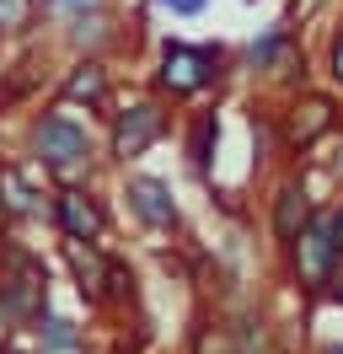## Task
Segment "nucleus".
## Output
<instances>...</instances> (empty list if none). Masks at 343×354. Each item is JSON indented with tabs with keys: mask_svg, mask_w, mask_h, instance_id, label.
<instances>
[{
	"mask_svg": "<svg viewBox=\"0 0 343 354\" xmlns=\"http://www.w3.org/2000/svg\"><path fill=\"white\" fill-rule=\"evenodd\" d=\"M220 75H225V54H220V48L183 44V38H167V44H161L156 86L167 91V97H198V91H210Z\"/></svg>",
	"mask_w": 343,
	"mask_h": 354,
	"instance_id": "obj_1",
	"label": "nucleus"
},
{
	"mask_svg": "<svg viewBox=\"0 0 343 354\" xmlns=\"http://www.w3.org/2000/svg\"><path fill=\"white\" fill-rule=\"evenodd\" d=\"M27 140H33V156L43 167H54V172H75V167L91 161V134L75 118H64V113H38Z\"/></svg>",
	"mask_w": 343,
	"mask_h": 354,
	"instance_id": "obj_2",
	"label": "nucleus"
},
{
	"mask_svg": "<svg viewBox=\"0 0 343 354\" xmlns=\"http://www.w3.org/2000/svg\"><path fill=\"white\" fill-rule=\"evenodd\" d=\"M70 268H75V285L86 301H102L107 295V263L91 252V242H70Z\"/></svg>",
	"mask_w": 343,
	"mask_h": 354,
	"instance_id": "obj_10",
	"label": "nucleus"
},
{
	"mask_svg": "<svg viewBox=\"0 0 343 354\" xmlns=\"http://www.w3.org/2000/svg\"><path fill=\"white\" fill-rule=\"evenodd\" d=\"M247 6H257V0H247Z\"/></svg>",
	"mask_w": 343,
	"mask_h": 354,
	"instance_id": "obj_24",
	"label": "nucleus"
},
{
	"mask_svg": "<svg viewBox=\"0 0 343 354\" xmlns=\"http://www.w3.org/2000/svg\"><path fill=\"white\" fill-rule=\"evenodd\" d=\"M0 221H6V199H0Z\"/></svg>",
	"mask_w": 343,
	"mask_h": 354,
	"instance_id": "obj_22",
	"label": "nucleus"
},
{
	"mask_svg": "<svg viewBox=\"0 0 343 354\" xmlns=\"http://www.w3.org/2000/svg\"><path fill=\"white\" fill-rule=\"evenodd\" d=\"M306 225H311V204H306V194H300L295 183H284L274 194V236L279 242H295Z\"/></svg>",
	"mask_w": 343,
	"mask_h": 354,
	"instance_id": "obj_9",
	"label": "nucleus"
},
{
	"mask_svg": "<svg viewBox=\"0 0 343 354\" xmlns=\"http://www.w3.org/2000/svg\"><path fill=\"white\" fill-rule=\"evenodd\" d=\"M322 290H327L333 301H343V252L333 258V268H327V285H322Z\"/></svg>",
	"mask_w": 343,
	"mask_h": 354,
	"instance_id": "obj_20",
	"label": "nucleus"
},
{
	"mask_svg": "<svg viewBox=\"0 0 343 354\" xmlns=\"http://www.w3.org/2000/svg\"><path fill=\"white\" fill-rule=\"evenodd\" d=\"M161 134H167V108H161L156 97H140V102H129L124 113H113L107 151H113V161H134V156H145Z\"/></svg>",
	"mask_w": 343,
	"mask_h": 354,
	"instance_id": "obj_3",
	"label": "nucleus"
},
{
	"mask_svg": "<svg viewBox=\"0 0 343 354\" xmlns=\"http://www.w3.org/2000/svg\"><path fill=\"white\" fill-rule=\"evenodd\" d=\"M0 354H6V349H0Z\"/></svg>",
	"mask_w": 343,
	"mask_h": 354,
	"instance_id": "obj_25",
	"label": "nucleus"
},
{
	"mask_svg": "<svg viewBox=\"0 0 343 354\" xmlns=\"http://www.w3.org/2000/svg\"><path fill=\"white\" fill-rule=\"evenodd\" d=\"M327 75L343 86V22L333 27V38H327Z\"/></svg>",
	"mask_w": 343,
	"mask_h": 354,
	"instance_id": "obj_18",
	"label": "nucleus"
},
{
	"mask_svg": "<svg viewBox=\"0 0 343 354\" xmlns=\"http://www.w3.org/2000/svg\"><path fill=\"white\" fill-rule=\"evenodd\" d=\"M107 0H38L43 17H59V22H70V17H86V11H102Z\"/></svg>",
	"mask_w": 343,
	"mask_h": 354,
	"instance_id": "obj_16",
	"label": "nucleus"
},
{
	"mask_svg": "<svg viewBox=\"0 0 343 354\" xmlns=\"http://www.w3.org/2000/svg\"><path fill=\"white\" fill-rule=\"evenodd\" d=\"M33 333H38V344H43V354H81V328L75 322H64V317H33Z\"/></svg>",
	"mask_w": 343,
	"mask_h": 354,
	"instance_id": "obj_12",
	"label": "nucleus"
},
{
	"mask_svg": "<svg viewBox=\"0 0 343 354\" xmlns=\"http://www.w3.org/2000/svg\"><path fill=\"white\" fill-rule=\"evenodd\" d=\"M333 258H338V247H333V225H327V221H311L295 242H290V268H295V279L306 290H322V285H327Z\"/></svg>",
	"mask_w": 343,
	"mask_h": 354,
	"instance_id": "obj_4",
	"label": "nucleus"
},
{
	"mask_svg": "<svg viewBox=\"0 0 343 354\" xmlns=\"http://www.w3.org/2000/svg\"><path fill=\"white\" fill-rule=\"evenodd\" d=\"M0 199H6V215H38V194L21 183V172H0Z\"/></svg>",
	"mask_w": 343,
	"mask_h": 354,
	"instance_id": "obj_14",
	"label": "nucleus"
},
{
	"mask_svg": "<svg viewBox=\"0 0 343 354\" xmlns=\"http://www.w3.org/2000/svg\"><path fill=\"white\" fill-rule=\"evenodd\" d=\"M333 247L343 252V204H338V215H333Z\"/></svg>",
	"mask_w": 343,
	"mask_h": 354,
	"instance_id": "obj_21",
	"label": "nucleus"
},
{
	"mask_svg": "<svg viewBox=\"0 0 343 354\" xmlns=\"http://www.w3.org/2000/svg\"><path fill=\"white\" fill-rule=\"evenodd\" d=\"M327 354H343V349H327Z\"/></svg>",
	"mask_w": 343,
	"mask_h": 354,
	"instance_id": "obj_23",
	"label": "nucleus"
},
{
	"mask_svg": "<svg viewBox=\"0 0 343 354\" xmlns=\"http://www.w3.org/2000/svg\"><path fill=\"white\" fill-rule=\"evenodd\" d=\"M64 38L81 48V54H97V59H102V44L113 38L107 6H102V11H86V17H70V22H64Z\"/></svg>",
	"mask_w": 343,
	"mask_h": 354,
	"instance_id": "obj_11",
	"label": "nucleus"
},
{
	"mask_svg": "<svg viewBox=\"0 0 343 354\" xmlns=\"http://www.w3.org/2000/svg\"><path fill=\"white\" fill-rule=\"evenodd\" d=\"M150 6H167L172 17H204V6H210V0H150Z\"/></svg>",
	"mask_w": 343,
	"mask_h": 354,
	"instance_id": "obj_19",
	"label": "nucleus"
},
{
	"mask_svg": "<svg viewBox=\"0 0 343 354\" xmlns=\"http://www.w3.org/2000/svg\"><path fill=\"white\" fill-rule=\"evenodd\" d=\"M54 221H59L64 242H97L102 225H107L97 194H86V188H59L54 194Z\"/></svg>",
	"mask_w": 343,
	"mask_h": 354,
	"instance_id": "obj_6",
	"label": "nucleus"
},
{
	"mask_svg": "<svg viewBox=\"0 0 343 354\" xmlns=\"http://www.w3.org/2000/svg\"><path fill=\"white\" fill-rule=\"evenodd\" d=\"M124 199L134 209V221L150 225V231H172L177 225V199L161 177H129L124 183Z\"/></svg>",
	"mask_w": 343,
	"mask_h": 354,
	"instance_id": "obj_7",
	"label": "nucleus"
},
{
	"mask_svg": "<svg viewBox=\"0 0 343 354\" xmlns=\"http://www.w3.org/2000/svg\"><path fill=\"white\" fill-rule=\"evenodd\" d=\"M284 54H290V27H284V22L268 27V32H263V38L247 48L252 70H284Z\"/></svg>",
	"mask_w": 343,
	"mask_h": 354,
	"instance_id": "obj_13",
	"label": "nucleus"
},
{
	"mask_svg": "<svg viewBox=\"0 0 343 354\" xmlns=\"http://www.w3.org/2000/svg\"><path fill=\"white\" fill-rule=\"evenodd\" d=\"M59 97H64V102H75V108H86V113H102L107 97H113V75H107V65L97 59V54H81L75 65L64 70Z\"/></svg>",
	"mask_w": 343,
	"mask_h": 354,
	"instance_id": "obj_5",
	"label": "nucleus"
},
{
	"mask_svg": "<svg viewBox=\"0 0 343 354\" xmlns=\"http://www.w3.org/2000/svg\"><path fill=\"white\" fill-rule=\"evenodd\" d=\"M214 140H220V124L204 113V118H198V129H193V161H198V172L210 167V145H214Z\"/></svg>",
	"mask_w": 343,
	"mask_h": 354,
	"instance_id": "obj_17",
	"label": "nucleus"
},
{
	"mask_svg": "<svg viewBox=\"0 0 343 354\" xmlns=\"http://www.w3.org/2000/svg\"><path fill=\"white\" fill-rule=\"evenodd\" d=\"M38 22V0H0V38H17Z\"/></svg>",
	"mask_w": 343,
	"mask_h": 354,
	"instance_id": "obj_15",
	"label": "nucleus"
},
{
	"mask_svg": "<svg viewBox=\"0 0 343 354\" xmlns=\"http://www.w3.org/2000/svg\"><path fill=\"white\" fill-rule=\"evenodd\" d=\"M333 124H338V102H333V97H322V91L295 97V108H290V145L306 151V145H317Z\"/></svg>",
	"mask_w": 343,
	"mask_h": 354,
	"instance_id": "obj_8",
	"label": "nucleus"
}]
</instances>
